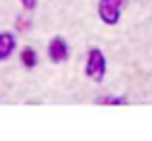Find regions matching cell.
I'll return each mask as SVG.
<instances>
[{"label":"cell","instance_id":"6da1fadb","mask_svg":"<svg viewBox=\"0 0 152 141\" xmlns=\"http://www.w3.org/2000/svg\"><path fill=\"white\" fill-rule=\"evenodd\" d=\"M85 74L89 79L100 83L106 78V56L100 48H91L87 54V62H85Z\"/></svg>","mask_w":152,"mask_h":141},{"label":"cell","instance_id":"7a4b0ae2","mask_svg":"<svg viewBox=\"0 0 152 141\" xmlns=\"http://www.w3.org/2000/svg\"><path fill=\"white\" fill-rule=\"evenodd\" d=\"M127 0H98V18L106 25H118Z\"/></svg>","mask_w":152,"mask_h":141},{"label":"cell","instance_id":"3957f363","mask_svg":"<svg viewBox=\"0 0 152 141\" xmlns=\"http://www.w3.org/2000/svg\"><path fill=\"white\" fill-rule=\"evenodd\" d=\"M48 56H50L52 62H56V64L66 62L69 58V47H67V43L62 37H54L48 43Z\"/></svg>","mask_w":152,"mask_h":141},{"label":"cell","instance_id":"277c9868","mask_svg":"<svg viewBox=\"0 0 152 141\" xmlns=\"http://www.w3.org/2000/svg\"><path fill=\"white\" fill-rule=\"evenodd\" d=\"M15 50V37L10 31H0V62L8 60Z\"/></svg>","mask_w":152,"mask_h":141},{"label":"cell","instance_id":"5b68a950","mask_svg":"<svg viewBox=\"0 0 152 141\" xmlns=\"http://www.w3.org/2000/svg\"><path fill=\"white\" fill-rule=\"evenodd\" d=\"M19 58H21V62H23V66H25V68H35V66H37V62H39L37 50H35L33 47H25L21 50V54H19Z\"/></svg>","mask_w":152,"mask_h":141},{"label":"cell","instance_id":"8992f818","mask_svg":"<svg viewBox=\"0 0 152 141\" xmlns=\"http://www.w3.org/2000/svg\"><path fill=\"white\" fill-rule=\"evenodd\" d=\"M96 103L98 104H127V100L123 97H100Z\"/></svg>","mask_w":152,"mask_h":141},{"label":"cell","instance_id":"52a82bcc","mask_svg":"<svg viewBox=\"0 0 152 141\" xmlns=\"http://www.w3.org/2000/svg\"><path fill=\"white\" fill-rule=\"evenodd\" d=\"M19 4H21L27 12H31V10H35V8H37V0H19Z\"/></svg>","mask_w":152,"mask_h":141}]
</instances>
